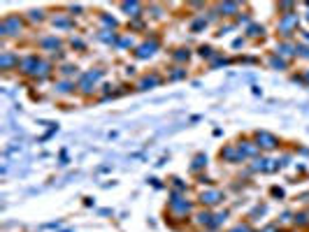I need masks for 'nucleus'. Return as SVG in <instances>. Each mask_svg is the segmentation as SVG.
Masks as SVG:
<instances>
[{
    "instance_id": "obj_1",
    "label": "nucleus",
    "mask_w": 309,
    "mask_h": 232,
    "mask_svg": "<svg viewBox=\"0 0 309 232\" xmlns=\"http://www.w3.org/2000/svg\"><path fill=\"white\" fill-rule=\"evenodd\" d=\"M165 214L170 216L172 221H186V218H191L195 211H193V202L184 193H172Z\"/></svg>"
},
{
    "instance_id": "obj_2",
    "label": "nucleus",
    "mask_w": 309,
    "mask_h": 232,
    "mask_svg": "<svg viewBox=\"0 0 309 232\" xmlns=\"http://www.w3.org/2000/svg\"><path fill=\"white\" fill-rule=\"evenodd\" d=\"M103 77H105L103 67H93V70L82 72V74H79V79H77V93L91 95L98 88V84L103 82Z\"/></svg>"
},
{
    "instance_id": "obj_3",
    "label": "nucleus",
    "mask_w": 309,
    "mask_h": 232,
    "mask_svg": "<svg viewBox=\"0 0 309 232\" xmlns=\"http://www.w3.org/2000/svg\"><path fill=\"white\" fill-rule=\"evenodd\" d=\"M300 26V14L291 12V14H279L277 19V33L281 35V40H295V33Z\"/></svg>"
},
{
    "instance_id": "obj_4",
    "label": "nucleus",
    "mask_w": 309,
    "mask_h": 232,
    "mask_svg": "<svg viewBox=\"0 0 309 232\" xmlns=\"http://www.w3.org/2000/svg\"><path fill=\"white\" fill-rule=\"evenodd\" d=\"M26 28V19L21 14H5L0 21V37H19L23 35Z\"/></svg>"
},
{
    "instance_id": "obj_5",
    "label": "nucleus",
    "mask_w": 309,
    "mask_h": 232,
    "mask_svg": "<svg viewBox=\"0 0 309 232\" xmlns=\"http://www.w3.org/2000/svg\"><path fill=\"white\" fill-rule=\"evenodd\" d=\"M225 200V193L221 188H216V186H207L198 193V202L203 204V209H216L219 204H223Z\"/></svg>"
},
{
    "instance_id": "obj_6",
    "label": "nucleus",
    "mask_w": 309,
    "mask_h": 232,
    "mask_svg": "<svg viewBox=\"0 0 309 232\" xmlns=\"http://www.w3.org/2000/svg\"><path fill=\"white\" fill-rule=\"evenodd\" d=\"M158 49H160L158 35H151V37L142 40V42L135 47L133 56H135V61H149V58H154V56H156V51H158Z\"/></svg>"
},
{
    "instance_id": "obj_7",
    "label": "nucleus",
    "mask_w": 309,
    "mask_h": 232,
    "mask_svg": "<svg viewBox=\"0 0 309 232\" xmlns=\"http://www.w3.org/2000/svg\"><path fill=\"white\" fill-rule=\"evenodd\" d=\"M40 63H42V56L40 53H26V56H21V63H19V72L23 74V77H35V72H37V67H40Z\"/></svg>"
},
{
    "instance_id": "obj_8",
    "label": "nucleus",
    "mask_w": 309,
    "mask_h": 232,
    "mask_svg": "<svg viewBox=\"0 0 309 232\" xmlns=\"http://www.w3.org/2000/svg\"><path fill=\"white\" fill-rule=\"evenodd\" d=\"M254 142L258 144L260 151H275V149H279V144H281L277 135H272V133H267V130L254 133Z\"/></svg>"
},
{
    "instance_id": "obj_9",
    "label": "nucleus",
    "mask_w": 309,
    "mask_h": 232,
    "mask_svg": "<svg viewBox=\"0 0 309 232\" xmlns=\"http://www.w3.org/2000/svg\"><path fill=\"white\" fill-rule=\"evenodd\" d=\"M275 53L284 61H291V58H298V42L295 40H279L277 47H275Z\"/></svg>"
},
{
    "instance_id": "obj_10",
    "label": "nucleus",
    "mask_w": 309,
    "mask_h": 232,
    "mask_svg": "<svg viewBox=\"0 0 309 232\" xmlns=\"http://www.w3.org/2000/svg\"><path fill=\"white\" fill-rule=\"evenodd\" d=\"M37 47H40V51H47V53H52V56H56V53L61 51V47H63V40L58 35H42L37 40Z\"/></svg>"
},
{
    "instance_id": "obj_11",
    "label": "nucleus",
    "mask_w": 309,
    "mask_h": 232,
    "mask_svg": "<svg viewBox=\"0 0 309 232\" xmlns=\"http://www.w3.org/2000/svg\"><path fill=\"white\" fill-rule=\"evenodd\" d=\"M49 19H52V26L56 31H70V28H75V19H72L70 12H53Z\"/></svg>"
},
{
    "instance_id": "obj_12",
    "label": "nucleus",
    "mask_w": 309,
    "mask_h": 232,
    "mask_svg": "<svg viewBox=\"0 0 309 232\" xmlns=\"http://www.w3.org/2000/svg\"><path fill=\"white\" fill-rule=\"evenodd\" d=\"M219 158L228 163V165H237V163H242L244 156H242V151L237 149V144H225L221 151H219Z\"/></svg>"
},
{
    "instance_id": "obj_13",
    "label": "nucleus",
    "mask_w": 309,
    "mask_h": 232,
    "mask_svg": "<svg viewBox=\"0 0 309 232\" xmlns=\"http://www.w3.org/2000/svg\"><path fill=\"white\" fill-rule=\"evenodd\" d=\"M193 223L200 228V230H214V211L212 209H200L191 216Z\"/></svg>"
},
{
    "instance_id": "obj_14",
    "label": "nucleus",
    "mask_w": 309,
    "mask_h": 232,
    "mask_svg": "<svg viewBox=\"0 0 309 232\" xmlns=\"http://www.w3.org/2000/svg\"><path fill=\"white\" fill-rule=\"evenodd\" d=\"M19 63H21L19 53H14V51H0V70H2V72L19 70Z\"/></svg>"
},
{
    "instance_id": "obj_15",
    "label": "nucleus",
    "mask_w": 309,
    "mask_h": 232,
    "mask_svg": "<svg viewBox=\"0 0 309 232\" xmlns=\"http://www.w3.org/2000/svg\"><path fill=\"white\" fill-rule=\"evenodd\" d=\"M235 144H237V149L242 151V156H244V158H256L258 153H260V149H258V144L254 142V137H251V139H249V137H240Z\"/></svg>"
},
{
    "instance_id": "obj_16",
    "label": "nucleus",
    "mask_w": 309,
    "mask_h": 232,
    "mask_svg": "<svg viewBox=\"0 0 309 232\" xmlns=\"http://www.w3.org/2000/svg\"><path fill=\"white\" fill-rule=\"evenodd\" d=\"M119 7H121V12H123L128 19H133V21H137L139 17H144V5H142V2H135V0H133V2H121Z\"/></svg>"
},
{
    "instance_id": "obj_17",
    "label": "nucleus",
    "mask_w": 309,
    "mask_h": 232,
    "mask_svg": "<svg viewBox=\"0 0 309 232\" xmlns=\"http://www.w3.org/2000/svg\"><path fill=\"white\" fill-rule=\"evenodd\" d=\"M160 84H163V74L149 72L137 82V91H149V88H156V86H160Z\"/></svg>"
},
{
    "instance_id": "obj_18",
    "label": "nucleus",
    "mask_w": 309,
    "mask_h": 232,
    "mask_svg": "<svg viewBox=\"0 0 309 232\" xmlns=\"http://www.w3.org/2000/svg\"><path fill=\"white\" fill-rule=\"evenodd\" d=\"M53 93L65 98V95H75L77 93V82L72 79H58L56 84H53Z\"/></svg>"
},
{
    "instance_id": "obj_19",
    "label": "nucleus",
    "mask_w": 309,
    "mask_h": 232,
    "mask_svg": "<svg viewBox=\"0 0 309 232\" xmlns=\"http://www.w3.org/2000/svg\"><path fill=\"white\" fill-rule=\"evenodd\" d=\"M216 12H219V17H240L242 14V5L240 2H221V5H216Z\"/></svg>"
},
{
    "instance_id": "obj_20",
    "label": "nucleus",
    "mask_w": 309,
    "mask_h": 232,
    "mask_svg": "<svg viewBox=\"0 0 309 232\" xmlns=\"http://www.w3.org/2000/svg\"><path fill=\"white\" fill-rule=\"evenodd\" d=\"M191 56H193V51L189 49V47H179V49H174V51L170 53V58H172V63L174 65H186L189 61H191Z\"/></svg>"
},
{
    "instance_id": "obj_21",
    "label": "nucleus",
    "mask_w": 309,
    "mask_h": 232,
    "mask_svg": "<svg viewBox=\"0 0 309 232\" xmlns=\"http://www.w3.org/2000/svg\"><path fill=\"white\" fill-rule=\"evenodd\" d=\"M56 72L61 74V79H72V82H75V79H79V67H77V65H72V63H63L61 65V67H56Z\"/></svg>"
},
{
    "instance_id": "obj_22",
    "label": "nucleus",
    "mask_w": 309,
    "mask_h": 232,
    "mask_svg": "<svg viewBox=\"0 0 309 232\" xmlns=\"http://www.w3.org/2000/svg\"><path fill=\"white\" fill-rule=\"evenodd\" d=\"M53 74V63L52 61H47V58H42V63H40V67H37V72H35V82H44V79H49Z\"/></svg>"
},
{
    "instance_id": "obj_23",
    "label": "nucleus",
    "mask_w": 309,
    "mask_h": 232,
    "mask_svg": "<svg viewBox=\"0 0 309 232\" xmlns=\"http://www.w3.org/2000/svg\"><path fill=\"white\" fill-rule=\"evenodd\" d=\"M203 169H207V156H205V153H195L193 160H191V172L200 177V172H203Z\"/></svg>"
},
{
    "instance_id": "obj_24",
    "label": "nucleus",
    "mask_w": 309,
    "mask_h": 232,
    "mask_svg": "<svg viewBox=\"0 0 309 232\" xmlns=\"http://www.w3.org/2000/svg\"><path fill=\"white\" fill-rule=\"evenodd\" d=\"M207 26H209V19H207L205 14H198V17H195V19L189 23L191 33H203V31H207Z\"/></svg>"
},
{
    "instance_id": "obj_25",
    "label": "nucleus",
    "mask_w": 309,
    "mask_h": 232,
    "mask_svg": "<svg viewBox=\"0 0 309 232\" xmlns=\"http://www.w3.org/2000/svg\"><path fill=\"white\" fill-rule=\"evenodd\" d=\"M244 35L246 37H251V40H258V37L265 35V26H260V23H249V26L244 28Z\"/></svg>"
},
{
    "instance_id": "obj_26",
    "label": "nucleus",
    "mask_w": 309,
    "mask_h": 232,
    "mask_svg": "<svg viewBox=\"0 0 309 232\" xmlns=\"http://www.w3.org/2000/svg\"><path fill=\"white\" fill-rule=\"evenodd\" d=\"M119 35H121V33L105 31V28H103V31L98 33V40H100V42H105V44H114V47H117V42H119Z\"/></svg>"
},
{
    "instance_id": "obj_27",
    "label": "nucleus",
    "mask_w": 309,
    "mask_h": 232,
    "mask_svg": "<svg viewBox=\"0 0 309 232\" xmlns=\"http://www.w3.org/2000/svg\"><path fill=\"white\" fill-rule=\"evenodd\" d=\"M117 47H119V49H133V51H135V47H137V44H135V40H133V35H130V33H121V35H119Z\"/></svg>"
},
{
    "instance_id": "obj_28",
    "label": "nucleus",
    "mask_w": 309,
    "mask_h": 232,
    "mask_svg": "<svg viewBox=\"0 0 309 232\" xmlns=\"http://www.w3.org/2000/svg\"><path fill=\"white\" fill-rule=\"evenodd\" d=\"M267 65H270L272 70H279V72H284V70H288V61H284V58H279L277 53H272V56L267 58Z\"/></svg>"
},
{
    "instance_id": "obj_29",
    "label": "nucleus",
    "mask_w": 309,
    "mask_h": 232,
    "mask_svg": "<svg viewBox=\"0 0 309 232\" xmlns=\"http://www.w3.org/2000/svg\"><path fill=\"white\" fill-rule=\"evenodd\" d=\"M98 19H100V23L105 26V31H114V33H117L119 21L114 19V17H109V14H105V12H103V14H98Z\"/></svg>"
},
{
    "instance_id": "obj_30",
    "label": "nucleus",
    "mask_w": 309,
    "mask_h": 232,
    "mask_svg": "<svg viewBox=\"0 0 309 232\" xmlns=\"http://www.w3.org/2000/svg\"><path fill=\"white\" fill-rule=\"evenodd\" d=\"M181 79H186V65H174L172 72L168 74V82H181Z\"/></svg>"
},
{
    "instance_id": "obj_31",
    "label": "nucleus",
    "mask_w": 309,
    "mask_h": 232,
    "mask_svg": "<svg viewBox=\"0 0 309 232\" xmlns=\"http://www.w3.org/2000/svg\"><path fill=\"white\" fill-rule=\"evenodd\" d=\"M26 19L31 23H42L47 21V12L44 10H31V12H26Z\"/></svg>"
},
{
    "instance_id": "obj_32",
    "label": "nucleus",
    "mask_w": 309,
    "mask_h": 232,
    "mask_svg": "<svg viewBox=\"0 0 309 232\" xmlns=\"http://www.w3.org/2000/svg\"><path fill=\"white\" fill-rule=\"evenodd\" d=\"M216 53H219V51H216L214 47H209V44H200V47H198V56L205 58V61H212Z\"/></svg>"
},
{
    "instance_id": "obj_33",
    "label": "nucleus",
    "mask_w": 309,
    "mask_h": 232,
    "mask_svg": "<svg viewBox=\"0 0 309 232\" xmlns=\"http://www.w3.org/2000/svg\"><path fill=\"white\" fill-rule=\"evenodd\" d=\"M293 225H298V228H309V211H298V214H293Z\"/></svg>"
},
{
    "instance_id": "obj_34",
    "label": "nucleus",
    "mask_w": 309,
    "mask_h": 232,
    "mask_svg": "<svg viewBox=\"0 0 309 232\" xmlns=\"http://www.w3.org/2000/svg\"><path fill=\"white\" fill-rule=\"evenodd\" d=\"M228 221V211H214V230H219L223 223Z\"/></svg>"
},
{
    "instance_id": "obj_35",
    "label": "nucleus",
    "mask_w": 309,
    "mask_h": 232,
    "mask_svg": "<svg viewBox=\"0 0 309 232\" xmlns=\"http://www.w3.org/2000/svg\"><path fill=\"white\" fill-rule=\"evenodd\" d=\"M221 65H230V58H225V56H221V53H216L212 61H209V67H221Z\"/></svg>"
},
{
    "instance_id": "obj_36",
    "label": "nucleus",
    "mask_w": 309,
    "mask_h": 232,
    "mask_svg": "<svg viewBox=\"0 0 309 232\" xmlns=\"http://www.w3.org/2000/svg\"><path fill=\"white\" fill-rule=\"evenodd\" d=\"M277 10L279 14H291V12H295V2H279Z\"/></svg>"
},
{
    "instance_id": "obj_37",
    "label": "nucleus",
    "mask_w": 309,
    "mask_h": 232,
    "mask_svg": "<svg viewBox=\"0 0 309 232\" xmlns=\"http://www.w3.org/2000/svg\"><path fill=\"white\" fill-rule=\"evenodd\" d=\"M70 47L77 49V51H86V42L82 37H70Z\"/></svg>"
},
{
    "instance_id": "obj_38",
    "label": "nucleus",
    "mask_w": 309,
    "mask_h": 232,
    "mask_svg": "<svg viewBox=\"0 0 309 232\" xmlns=\"http://www.w3.org/2000/svg\"><path fill=\"white\" fill-rule=\"evenodd\" d=\"M298 58H302V61H309V44L298 42Z\"/></svg>"
},
{
    "instance_id": "obj_39",
    "label": "nucleus",
    "mask_w": 309,
    "mask_h": 232,
    "mask_svg": "<svg viewBox=\"0 0 309 232\" xmlns=\"http://www.w3.org/2000/svg\"><path fill=\"white\" fill-rule=\"evenodd\" d=\"M225 232H251V225L249 223H235L230 230H225Z\"/></svg>"
},
{
    "instance_id": "obj_40",
    "label": "nucleus",
    "mask_w": 309,
    "mask_h": 232,
    "mask_svg": "<svg viewBox=\"0 0 309 232\" xmlns=\"http://www.w3.org/2000/svg\"><path fill=\"white\" fill-rule=\"evenodd\" d=\"M170 181H172V188H174V193H186V186L181 183V179H177V177H174V179H170Z\"/></svg>"
},
{
    "instance_id": "obj_41",
    "label": "nucleus",
    "mask_w": 309,
    "mask_h": 232,
    "mask_svg": "<svg viewBox=\"0 0 309 232\" xmlns=\"http://www.w3.org/2000/svg\"><path fill=\"white\" fill-rule=\"evenodd\" d=\"M149 12H151V17H156V19H160V17H163V7H158V5H151Z\"/></svg>"
},
{
    "instance_id": "obj_42",
    "label": "nucleus",
    "mask_w": 309,
    "mask_h": 232,
    "mask_svg": "<svg viewBox=\"0 0 309 232\" xmlns=\"http://www.w3.org/2000/svg\"><path fill=\"white\" fill-rule=\"evenodd\" d=\"M235 23H244V26H249V23H251V17H249V14H240V17L235 19Z\"/></svg>"
},
{
    "instance_id": "obj_43",
    "label": "nucleus",
    "mask_w": 309,
    "mask_h": 232,
    "mask_svg": "<svg viewBox=\"0 0 309 232\" xmlns=\"http://www.w3.org/2000/svg\"><path fill=\"white\" fill-rule=\"evenodd\" d=\"M198 183H200V186H214L212 179H209V177H205V174H200V177H198Z\"/></svg>"
},
{
    "instance_id": "obj_44",
    "label": "nucleus",
    "mask_w": 309,
    "mask_h": 232,
    "mask_svg": "<svg viewBox=\"0 0 309 232\" xmlns=\"http://www.w3.org/2000/svg\"><path fill=\"white\" fill-rule=\"evenodd\" d=\"M82 10H84L82 5H70V7H68V12H70L72 17H75V14H82Z\"/></svg>"
},
{
    "instance_id": "obj_45",
    "label": "nucleus",
    "mask_w": 309,
    "mask_h": 232,
    "mask_svg": "<svg viewBox=\"0 0 309 232\" xmlns=\"http://www.w3.org/2000/svg\"><path fill=\"white\" fill-rule=\"evenodd\" d=\"M295 79H300V82H305V84H309V70H302V72L295 77Z\"/></svg>"
},
{
    "instance_id": "obj_46",
    "label": "nucleus",
    "mask_w": 309,
    "mask_h": 232,
    "mask_svg": "<svg viewBox=\"0 0 309 232\" xmlns=\"http://www.w3.org/2000/svg\"><path fill=\"white\" fill-rule=\"evenodd\" d=\"M300 37H302L305 44H309V31H300Z\"/></svg>"
},
{
    "instance_id": "obj_47",
    "label": "nucleus",
    "mask_w": 309,
    "mask_h": 232,
    "mask_svg": "<svg viewBox=\"0 0 309 232\" xmlns=\"http://www.w3.org/2000/svg\"><path fill=\"white\" fill-rule=\"evenodd\" d=\"M244 42H246L244 37H240V40H235V44H233V47H235V49H240V47H244Z\"/></svg>"
},
{
    "instance_id": "obj_48",
    "label": "nucleus",
    "mask_w": 309,
    "mask_h": 232,
    "mask_svg": "<svg viewBox=\"0 0 309 232\" xmlns=\"http://www.w3.org/2000/svg\"><path fill=\"white\" fill-rule=\"evenodd\" d=\"M272 195H275V198H284V190H281V188H272Z\"/></svg>"
},
{
    "instance_id": "obj_49",
    "label": "nucleus",
    "mask_w": 309,
    "mask_h": 232,
    "mask_svg": "<svg viewBox=\"0 0 309 232\" xmlns=\"http://www.w3.org/2000/svg\"><path fill=\"white\" fill-rule=\"evenodd\" d=\"M61 165H68V153L65 151H61Z\"/></svg>"
},
{
    "instance_id": "obj_50",
    "label": "nucleus",
    "mask_w": 309,
    "mask_h": 232,
    "mask_svg": "<svg viewBox=\"0 0 309 232\" xmlns=\"http://www.w3.org/2000/svg\"><path fill=\"white\" fill-rule=\"evenodd\" d=\"M307 10H309V2H307ZM305 19H307V21H309V12H307V14H305Z\"/></svg>"
},
{
    "instance_id": "obj_51",
    "label": "nucleus",
    "mask_w": 309,
    "mask_h": 232,
    "mask_svg": "<svg viewBox=\"0 0 309 232\" xmlns=\"http://www.w3.org/2000/svg\"><path fill=\"white\" fill-rule=\"evenodd\" d=\"M288 232H300V230H288Z\"/></svg>"
},
{
    "instance_id": "obj_52",
    "label": "nucleus",
    "mask_w": 309,
    "mask_h": 232,
    "mask_svg": "<svg viewBox=\"0 0 309 232\" xmlns=\"http://www.w3.org/2000/svg\"><path fill=\"white\" fill-rule=\"evenodd\" d=\"M63 232H72V230H63Z\"/></svg>"
},
{
    "instance_id": "obj_53",
    "label": "nucleus",
    "mask_w": 309,
    "mask_h": 232,
    "mask_svg": "<svg viewBox=\"0 0 309 232\" xmlns=\"http://www.w3.org/2000/svg\"><path fill=\"white\" fill-rule=\"evenodd\" d=\"M251 232H256V230H251Z\"/></svg>"
}]
</instances>
